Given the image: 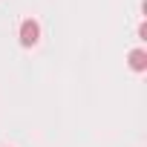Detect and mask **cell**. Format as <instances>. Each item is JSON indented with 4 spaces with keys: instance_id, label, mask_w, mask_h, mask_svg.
<instances>
[{
    "instance_id": "cell-1",
    "label": "cell",
    "mask_w": 147,
    "mask_h": 147,
    "mask_svg": "<svg viewBox=\"0 0 147 147\" xmlns=\"http://www.w3.org/2000/svg\"><path fill=\"white\" fill-rule=\"evenodd\" d=\"M38 35H40L38 23L35 20H23V26H20V43L23 46H32V43H38Z\"/></svg>"
},
{
    "instance_id": "cell-2",
    "label": "cell",
    "mask_w": 147,
    "mask_h": 147,
    "mask_svg": "<svg viewBox=\"0 0 147 147\" xmlns=\"http://www.w3.org/2000/svg\"><path fill=\"white\" fill-rule=\"evenodd\" d=\"M130 66H133L136 72L147 69V52H144V49H133V52H130Z\"/></svg>"
}]
</instances>
